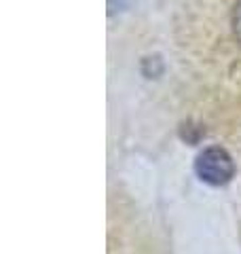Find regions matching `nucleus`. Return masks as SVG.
<instances>
[{
    "label": "nucleus",
    "mask_w": 241,
    "mask_h": 254,
    "mask_svg": "<svg viewBox=\"0 0 241 254\" xmlns=\"http://www.w3.org/2000/svg\"><path fill=\"white\" fill-rule=\"evenodd\" d=\"M197 176L212 187L227 185L235 174V163H233L231 155L220 146H210L203 153H199L195 161Z\"/></svg>",
    "instance_id": "1"
},
{
    "label": "nucleus",
    "mask_w": 241,
    "mask_h": 254,
    "mask_svg": "<svg viewBox=\"0 0 241 254\" xmlns=\"http://www.w3.org/2000/svg\"><path fill=\"white\" fill-rule=\"evenodd\" d=\"M233 28H235V36L241 43V0H237L235 4V13H233Z\"/></svg>",
    "instance_id": "2"
}]
</instances>
